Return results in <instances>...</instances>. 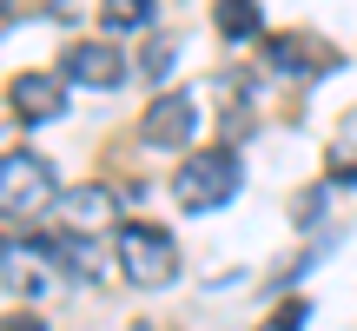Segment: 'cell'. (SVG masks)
<instances>
[{
	"label": "cell",
	"mask_w": 357,
	"mask_h": 331,
	"mask_svg": "<svg viewBox=\"0 0 357 331\" xmlns=\"http://www.w3.org/2000/svg\"><path fill=\"white\" fill-rule=\"evenodd\" d=\"M53 219H60V232H119V192L113 186H73L53 199Z\"/></svg>",
	"instance_id": "cell-7"
},
{
	"label": "cell",
	"mask_w": 357,
	"mask_h": 331,
	"mask_svg": "<svg viewBox=\"0 0 357 331\" xmlns=\"http://www.w3.org/2000/svg\"><path fill=\"white\" fill-rule=\"evenodd\" d=\"M60 186H53V159L20 146V153H0V219H40L53 212Z\"/></svg>",
	"instance_id": "cell-3"
},
{
	"label": "cell",
	"mask_w": 357,
	"mask_h": 331,
	"mask_svg": "<svg viewBox=\"0 0 357 331\" xmlns=\"http://www.w3.org/2000/svg\"><path fill=\"white\" fill-rule=\"evenodd\" d=\"M7 252H13V245H7V239H0V272H7Z\"/></svg>",
	"instance_id": "cell-17"
},
{
	"label": "cell",
	"mask_w": 357,
	"mask_h": 331,
	"mask_svg": "<svg viewBox=\"0 0 357 331\" xmlns=\"http://www.w3.org/2000/svg\"><path fill=\"white\" fill-rule=\"evenodd\" d=\"M192 133H199V100H192V93H159V100L146 106V119H139V140L159 146V153L192 146Z\"/></svg>",
	"instance_id": "cell-4"
},
{
	"label": "cell",
	"mask_w": 357,
	"mask_h": 331,
	"mask_svg": "<svg viewBox=\"0 0 357 331\" xmlns=\"http://www.w3.org/2000/svg\"><path fill=\"white\" fill-rule=\"evenodd\" d=\"M0 331H40V318H7Z\"/></svg>",
	"instance_id": "cell-16"
},
{
	"label": "cell",
	"mask_w": 357,
	"mask_h": 331,
	"mask_svg": "<svg viewBox=\"0 0 357 331\" xmlns=\"http://www.w3.org/2000/svg\"><path fill=\"white\" fill-rule=\"evenodd\" d=\"M66 87H73L66 73H47V66H26V73H13L7 100H13V113H20L26 126H47V119H60V113H66Z\"/></svg>",
	"instance_id": "cell-6"
},
{
	"label": "cell",
	"mask_w": 357,
	"mask_h": 331,
	"mask_svg": "<svg viewBox=\"0 0 357 331\" xmlns=\"http://www.w3.org/2000/svg\"><path fill=\"white\" fill-rule=\"evenodd\" d=\"M245 186V159L231 153V146H199L185 166H178L172 179V199L185 205V212H218V205H231Z\"/></svg>",
	"instance_id": "cell-1"
},
{
	"label": "cell",
	"mask_w": 357,
	"mask_h": 331,
	"mask_svg": "<svg viewBox=\"0 0 357 331\" xmlns=\"http://www.w3.org/2000/svg\"><path fill=\"white\" fill-rule=\"evenodd\" d=\"M305 318H311V305H305V298H284V305L271 311L258 331H305Z\"/></svg>",
	"instance_id": "cell-14"
},
{
	"label": "cell",
	"mask_w": 357,
	"mask_h": 331,
	"mask_svg": "<svg viewBox=\"0 0 357 331\" xmlns=\"http://www.w3.org/2000/svg\"><path fill=\"white\" fill-rule=\"evenodd\" d=\"M172 53H178V47H172L166 34H159V40H146V53H139V73H146V80H166V66H172Z\"/></svg>",
	"instance_id": "cell-13"
},
{
	"label": "cell",
	"mask_w": 357,
	"mask_h": 331,
	"mask_svg": "<svg viewBox=\"0 0 357 331\" xmlns=\"http://www.w3.org/2000/svg\"><path fill=\"white\" fill-rule=\"evenodd\" d=\"M258 20H265V13H258V0H212V27H218L225 40H252Z\"/></svg>",
	"instance_id": "cell-11"
},
{
	"label": "cell",
	"mask_w": 357,
	"mask_h": 331,
	"mask_svg": "<svg viewBox=\"0 0 357 331\" xmlns=\"http://www.w3.org/2000/svg\"><path fill=\"white\" fill-rule=\"evenodd\" d=\"M40 245H47V258L66 265L73 279H93V272H100V245H93V232H47Z\"/></svg>",
	"instance_id": "cell-9"
},
{
	"label": "cell",
	"mask_w": 357,
	"mask_h": 331,
	"mask_svg": "<svg viewBox=\"0 0 357 331\" xmlns=\"http://www.w3.org/2000/svg\"><path fill=\"white\" fill-rule=\"evenodd\" d=\"M331 186H357V153H331Z\"/></svg>",
	"instance_id": "cell-15"
},
{
	"label": "cell",
	"mask_w": 357,
	"mask_h": 331,
	"mask_svg": "<svg viewBox=\"0 0 357 331\" xmlns=\"http://www.w3.org/2000/svg\"><path fill=\"white\" fill-rule=\"evenodd\" d=\"M100 20H106V34H153L159 0H100Z\"/></svg>",
	"instance_id": "cell-10"
},
{
	"label": "cell",
	"mask_w": 357,
	"mask_h": 331,
	"mask_svg": "<svg viewBox=\"0 0 357 331\" xmlns=\"http://www.w3.org/2000/svg\"><path fill=\"white\" fill-rule=\"evenodd\" d=\"M60 73L73 80V87H93V93H113L119 80L132 73V66H126V53H119L113 40H73V47H66V60H60Z\"/></svg>",
	"instance_id": "cell-5"
},
{
	"label": "cell",
	"mask_w": 357,
	"mask_h": 331,
	"mask_svg": "<svg viewBox=\"0 0 357 331\" xmlns=\"http://www.w3.org/2000/svg\"><path fill=\"white\" fill-rule=\"evenodd\" d=\"M0 279L13 285V292L20 298H40V292H53V258H47V245H13L7 252V272H0Z\"/></svg>",
	"instance_id": "cell-8"
},
{
	"label": "cell",
	"mask_w": 357,
	"mask_h": 331,
	"mask_svg": "<svg viewBox=\"0 0 357 331\" xmlns=\"http://www.w3.org/2000/svg\"><path fill=\"white\" fill-rule=\"evenodd\" d=\"M113 258L119 272H126V285H139V292H166L178 279V245L166 226H153V219H132V226L113 232Z\"/></svg>",
	"instance_id": "cell-2"
},
{
	"label": "cell",
	"mask_w": 357,
	"mask_h": 331,
	"mask_svg": "<svg viewBox=\"0 0 357 331\" xmlns=\"http://www.w3.org/2000/svg\"><path fill=\"white\" fill-rule=\"evenodd\" d=\"M305 40H298V34H278V40H271V47H265V66H271V73H278V80H311L305 73Z\"/></svg>",
	"instance_id": "cell-12"
}]
</instances>
